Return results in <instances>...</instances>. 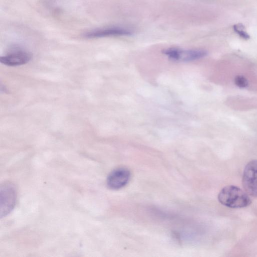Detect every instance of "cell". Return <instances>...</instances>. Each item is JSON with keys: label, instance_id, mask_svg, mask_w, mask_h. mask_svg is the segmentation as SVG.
Instances as JSON below:
<instances>
[{"label": "cell", "instance_id": "6da1fadb", "mask_svg": "<svg viewBox=\"0 0 257 257\" xmlns=\"http://www.w3.org/2000/svg\"><path fill=\"white\" fill-rule=\"evenodd\" d=\"M218 199L223 205L232 208L245 207L251 203L249 195L233 185L223 187L218 194Z\"/></svg>", "mask_w": 257, "mask_h": 257}, {"label": "cell", "instance_id": "7a4b0ae2", "mask_svg": "<svg viewBox=\"0 0 257 257\" xmlns=\"http://www.w3.org/2000/svg\"><path fill=\"white\" fill-rule=\"evenodd\" d=\"M163 53L171 60L178 62L193 61L202 58L208 54L203 49L184 50L177 48L165 49Z\"/></svg>", "mask_w": 257, "mask_h": 257}, {"label": "cell", "instance_id": "3957f363", "mask_svg": "<svg viewBox=\"0 0 257 257\" xmlns=\"http://www.w3.org/2000/svg\"><path fill=\"white\" fill-rule=\"evenodd\" d=\"M242 183L245 191L249 195L257 197V160H251L245 166Z\"/></svg>", "mask_w": 257, "mask_h": 257}, {"label": "cell", "instance_id": "277c9868", "mask_svg": "<svg viewBox=\"0 0 257 257\" xmlns=\"http://www.w3.org/2000/svg\"><path fill=\"white\" fill-rule=\"evenodd\" d=\"M132 34V31L128 29L113 26L93 29L86 32L82 36L86 39H95L108 37L130 36Z\"/></svg>", "mask_w": 257, "mask_h": 257}, {"label": "cell", "instance_id": "5b68a950", "mask_svg": "<svg viewBox=\"0 0 257 257\" xmlns=\"http://www.w3.org/2000/svg\"><path fill=\"white\" fill-rule=\"evenodd\" d=\"M130 176V172L127 169L120 168L115 169L107 178V186L113 190L120 189L127 184Z\"/></svg>", "mask_w": 257, "mask_h": 257}, {"label": "cell", "instance_id": "8992f818", "mask_svg": "<svg viewBox=\"0 0 257 257\" xmlns=\"http://www.w3.org/2000/svg\"><path fill=\"white\" fill-rule=\"evenodd\" d=\"M31 58L29 52L21 49L15 50L1 56L0 61L7 66H17L28 63Z\"/></svg>", "mask_w": 257, "mask_h": 257}, {"label": "cell", "instance_id": "52a82bcc", "mask_svg": "<svg viewBox=\"0 0 257 257\" xmlns=\"http://www.w3.org/2000/svg\"><path fill=\"white\" fill-rule=\"evenodd\" d=\"M1 217L5 216L13 208L16 198L15 188L10 184L1 187Z\"/></svg>", "mask_w": 257, "mask_h": 257}, {"label": "cell", "instance_id": "ba28073f", "mask_svg": "<svg viewBox=\"0 0 257 257\" xmlns=\"http://www.w3.org/2000/svg\"><path fill=\"white\" fill-rule=\"evenodd\" d=\"M233 29L234 31L242 38L245 40H247L249 38V35L245 31V28L242 24H237L234 25L233 26Z\"/></svg>", "mask_w": 257, "mask_h": 257}, {"label": "cell", "instance_id": "9c48e42d", "mask_svg": "<svg viewBox=\"0 0 257 257\" xmlns=\"http://www.w3.org/2000/svg\"><path fill=\"white\" fill-rule=\"evenodd\" d=\"M235 85L239 88H243L248 86V81L242 75L236 76L234 79Z\"/></svg>", "mask_w": 257, "mask_h": 257}]
</instances>
